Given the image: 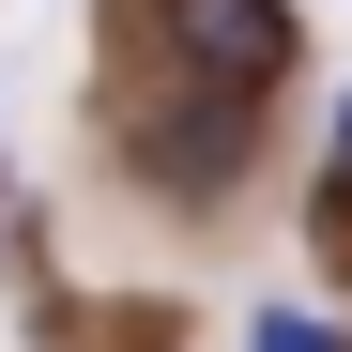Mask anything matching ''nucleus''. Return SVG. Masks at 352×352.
<instances>
[{
    "mask_svg": "<svg viewBox=\"0 0 352 352\" xmlns=\"http://www.w3.org/2000/svg\"><path fill=\"white\" fill-rule=\"evenodd\" d=\"M261 352H337V337H322V322H291V307H276V322H261Z\"/></svg>",
    "mask_w": 352,
    "mask_h": 352,
    "instance_id": "2",
    "label": "nucleus"
},
{
    "mask_svg": "<svg viewBox=\"0 0 352 352\" xmlns=\"http://www.w3.org/2000/svg\"><path fill=\"white\" fill-rule=\"evenodd\" d=\"M153 31L184 46V77H214V92L291 62V16H276V0H153Z\"/></svg>",
    "mask_w": 352,
    "mask_h": 352,
    "instance_id": "1",
    "label": "nucleus"
}]
</instances>
